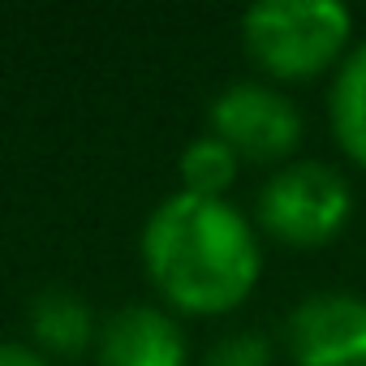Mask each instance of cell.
<instances>
[{"label":"cell","mask_w":366,"mask_h":366,"mask_svg":"<svg viewBox=\"0 0 366 366\" xmlns=\"http://www.w3.org/2000/svg\"><path fill=\"white\" fill-rule=\"evenodd\" d=\"M327 117H332L336 147L357 168H366V44H357L340 61L327 95Z\"/></svg>","instance_id":"obj_8"},{"label":"cell","mask_w":366,"mask_h":366,"mask_svg":"<svg viewBox=\"0 0 366 366\" xmlns=\"http://www.w3.org/2000/svg\"><path fill=\"white\" fill-rule=\"evenodd\" d=\"M31 340L52 362L56 357H82L99 340L91 302L78 297L74 289H44V293H35V302H31Z\"/></svg>","instance_id":"obj_7"},{"label":"cell","mask_w":366,"mask_h":366,"mask_svg":"<svg viewBox=\"0 0 366 366\" xmlns=\"http://www.w3.org/2000/svg\"><path fill=\"white\" fill-rule=\"evenodd\" d=\"M353 212L349 181L319 159H293L276 168L259 190V229L293 250H319L340 237Z\"/></svg>","instance_id":"obj_3"},{"label":"cell","mask_w":366,"mask_h":366,"mask_svg":"<svg viewBox=\"0 0 366 366\" xmlns=\"http://www.w3.org/2000/svg\"><path fill=\"white\" fill-rule=\"evenodd\" d=\"M285 345L293 366H366V297L310 293L293 306Z\"/></svg>","instance_id":"obj_5"},{"label":"cell","mask_w":366,"mask_h":366,"mask_svg":"<svg viewBox=\"0 0 366 366\" xmlns=\"http://www.w3.org/2000/svg\"><path fill=\"white\" fill-rule=\"evenodd\" d=\"M220 142L237 151L246 164H293V151L302 142V112L289 95H280L267 82H233L212 99L207 112Z\"/></svg>","instance_id":"obj_4"},{"label":"cell","mask_w":366,"mask_h":366,"mask_svg":"<svg viewBox=\"0 0 366 366\" xmlns=\"http://www.w3.org/2000/svg\"><path fill=\"white\" fill-rule=\"evenodd\" d=\"M138 250L155 293L194 319L237 310L263 276L259 233L229 199L168 194L147 216Z\"/></svg>","instance_id":"obj_1"},{"label":"cell","mask_w":366,"mask_h":366,"mask_svg":"<svg viewBox=\"0 0 366 366\" xmlns=\"http://www.w3.org/2000/svg\"><path fill=\"white\" fill-rule=\"evenodd\" d=\"M0 366H56L48 353H39L35 345H18V340H0Z\"/></svg>","instance_id":"obj_11"},{"label":"cell","mask_w":366,"mask_h":366,"mask_svg":"<svg viewBox=\"0 0 366 366\" xmlns=\"http://www.w3.org/2000/svg\"><path fill=\"white\" fill-rule=\"evenodd\" d=\"M237 168H242L237 151L229 142H220L216 134L194 138L186 151H181V164H177L181 190H186V194H203V199H224V190L237 181Z\"/></svg>","instance_id":"obj_9"},{"label":"cell","mask_w":366,"mask_h":366,"mask_svg":"<svg viewBox=\"0 0 366 366\" xmlns=\"http://www.w3.org/2000/svg\"><path fill=\"white\" fill-rule=\"evenodd\" d=\"M353 14L340 0H263L242 14L246 56L276 82H310L340 65Z\"/></svg>","instance_id":"obj_2"},{"label":"cell","mask_w":366,"mask_h":366,"mask_svg":"<svg viewBox=\"0 0 366 366\" xmlns=\"http://www.w3.org/2000/svg\"><path fill=\"white\" fill-rule=\"evenodd\" d=\"M199 366H272V340L263 332H233L216 340Z\"/></svg>","instance_id":"obj_10"},{"label":"cell","mask_w":366,"mask_h":366,"mask_svg":"<svg viewBox=\"0 0 366 366\" xmlns=\"http://www.w3.org/2000/svg\"><path fill=\"white\" fill-rule=\"evenodd\" d=\"M186 332L181 323L147 302L117 310L95 340V366H186Z\"/></svg>","instance_id":"obj_6"}]
</instances>
